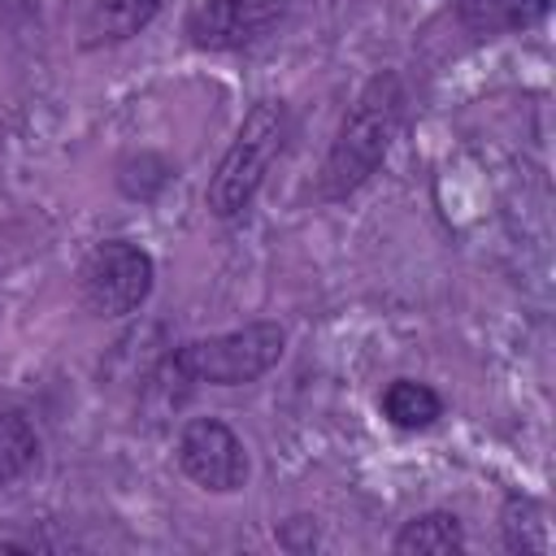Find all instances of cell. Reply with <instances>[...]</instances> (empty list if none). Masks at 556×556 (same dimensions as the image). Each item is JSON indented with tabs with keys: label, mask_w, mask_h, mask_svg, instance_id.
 Masks as SVG:
<instances>
[{
	"label": "cell",
	"mask_w": 556,
	"mask_h": 556,
	"mask_svg": "<svg viewBox=\"0 0 556 556\" xmlns=\"http://www.w3.org/2000/svg\"><path fill=\"white\" fill-rule=\"evenodd\" d=\"M404 113V87L395 74H378L365 83L356 104L343 113L339 135L330 143V156L321 165V191L326 195H348L356 191L387 156L395 126Z\"/></svg>",
	"instance_id": "1"
},
{
	"label": "cell",
	"mask_w": 556,
	"mask_h": 556,
	"mask_svg": "<svg viewBox=\"0 0 556 556\" xmlns=\"http://www.w3.org/2000/svg\"><path fill=\"white\" fill-rule=\"evenodd\" d=\"M282 326L274 321H252L243 330L230 334H213V339H195L182 343L169 356V369L182 382H208V387H243L256 382L261 374H269L282 356Z\"/></svg>",
	"instance_id": "2"
},
{
	"label": "cell",
	"mask_w": 556,
	"mask_h": 556,
	"mask_svg": "<svg viewBox=\"0 0 556 556\" xmlns=\"http://www.w3.org/2000/svg\"><path fill=\"white\" fill-rule=\"evenodd\" d=\"M282 130H287L282 104L261 100V104L248 109V117H243L235 143L226 148V156L217 161V169H213V178H208V195H204V200H208V208H213L217 217H235V213H243V208L252 204L256 187H261L265 174H269V161H274L278 148H282Z\"/></svg>",
	"instance_id": "3"
},
{
	"label": "cell",
	"mask_w": 556,
	"mask_h": 556,
	"mask_svg": "<svg viewBox=\"0 0 556 556\" xmlns=\"http://www.w3.org/2000/svg\"><path fill=\"white\" fill-rule=\"evenodd\" d=\"M152 291V256L126 239L100 243L83 265V304L96 317H126Z\"/></svg>",
	"instance_id": "4"
},
{
	"label": "cell",
	"mask_w": 556,
	"mask_h": 556,
	"mask_svg": "<svg viewBox=\"0 0 556 556\" xmlns=\"http://www.w3.org/2000/svg\"><path fill=\"white\" fill-rule=\"evenodd\" d=\"M178 465L208 491H239L248 482V456L235 430L217 417H195L178 434Z\"/></svg>",
	"instance_id": "5"
},
{
	"label": "cell",
	"mask_w": 556,
	"mask_h": 556,
	"mask_svg": "<svg viewBox=\"0 0 556 556\" xmlns=\"http://www.w3.org/2000/svg\"><path fill=\"white\" fill-rule=\"evenodd\" d=\"M287 13V0H200L187 17V35L195 48L230 52L265 39Z\"/></svg>",
	"instance_id": "6"
},
{
	"label": "cell",
	"mask_w": 556,
	"mask_h": 556,
	"mask_svg": "<svg viewBox=\"0 0 556 556\" xmlns=\"http://www.w3.org/2000/svg\"><path fill=\"white\" fill-rule=\"evenodd\" d=\"M161 0H91L83 17V43H122L156 17Z\"/></svg>",
	"instance_id": "7"
},
{
	"label": "cell",
	"mask_w": 556,
	"mask_h": 556,
	"mask_svg": "<svg viewBox=\"0 0 556 556\" xmlns=\"http://www.w3.org/2000/svg\"><path fill=\"white\" fill-rule=\"evenodd\" d=\"M552 0H460L456 17L473 35H500V30H521L547 17Z\"/></svg>",
	"instance_id": "8"
},
{
	"label": "cell",
	"mask_w": 556,
	"mask_h": 556,
	"mask_svg": "<svg viewBox=\"0 0 556 556\" xmlns=\"http://www.w3.org/2000/svg\"><path fill=\"white\" fill-rule=\"evenodd\" d=\"M460 547H465V534H460V521L452 513H421L395 534L400 556H447Z\"/></svg>",
	"instance_id": "9"
},
{
	"label": "cell",
	"mask_w": 556,
	"mask_h": 556,
	"mask_svg": "<svg viewBox=\"0 0 556 556\" xmlns=\"http://www.w3.org/2000/svg\"><path fill=\"white\" fill-rule=\"evenodd\" d=\"M382 413H387L391 426H400V430H426V426L443 413V400H439L426 382L395 378V382L382 391Z\"/></svg>",
	"instance_id": "10"
},
{
	"label": "cell",
	"mask_w": 556,
	"mask_h": 556,
	"mask_svg": "<svg viewBox=\"0 0 556 556\" xmlns=\"http://www.w3.org/2000/svg\"><path fill=\"white\" fill-rule=\"evenodd\" d=\"M39 456V439L22 413H0V486L22 478Z\"/></svg>",
	"instance_id": "11"
},
{
	"label": "cell",
	"mask_w": 556,
	"mask_h": 556,
	"mask_svg": "<svg viewBox=\"0 0 556 556\" xmlns=\"http://www.w3.org/2000/svg\"><path fill=\"white\" fill-rule=\"evenodd\" d=\"M504 543H508V552H547V547H552L543 508H539L534 500L513 495V500L504 504Z\"/></svg>",
	"instance_id": "12"
}]
</instances>
